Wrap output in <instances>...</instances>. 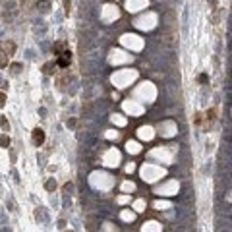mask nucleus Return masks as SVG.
Listing matches in <instances>:
<instances>
[{"label":"nucleus","instance_id":"f257e3e1","mask_svg":"<svg viewBox=\"0 0 232 232\" xmlns=\"http://www.w3.org/2000/svg\"><path fill=\"white\" fill-rule=\"evenodd\" d=\"M43 137H45V135H43V130H35V143H41Z\"/></svg>","mask_w":232,"mask_h":232}]
</instances>
